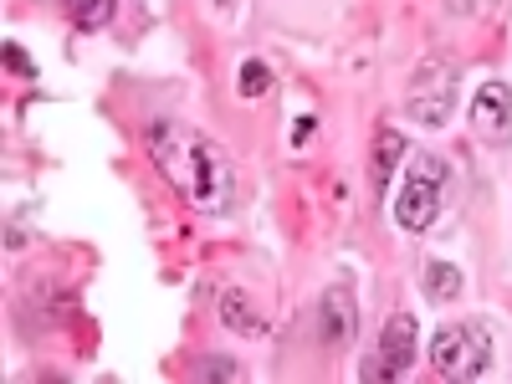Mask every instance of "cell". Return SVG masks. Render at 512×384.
<instances>
[{
  "label": "cell",
  "instance_id": "10",
  "mask_svg": "<svg viewBox=\"0 0 512 384\" xmlns=\"http://www.w3.org/2000/svg\"><path fill=\"white\" fill-rule=\"evenodd\" d=\"M67 16L77 31H103L113 21V0H67Z\"/></svg>",
  "mask_w": 512,
  "mask_h": 384
},
{
  "label": "cell",
  "instance_id": "13",
  "mask_svg": "<svg viewBox=\"0 0 512 384\" xmlns=\"http://www.w3.org/2000/svg\"><path fill=\"white\" fill-rule=\"evenodd\" d=\"M195 374H200V379H241V364H231V359H205V364H195Z\"/></svg>",
  "mask_w": 512,
  "mask_h": 384
},
{
  "label": "cell",
  "instance_id": "6",
  "mask_svg": "<svg viewBox=\"0 0 512 384\" xmlns=\"http://www.w3.org/2000/svg\"><path fill=\"white\" fill-rule=\"evenodd\" d=\"M318 338H323L333 354L354 349V338H359V303H354V292L344 282H333L318 297Z\"/></svg>",
  "mask_w": 512,
  "mask_h": 384
},
{
  "label": "cell",
  "instance_id": "5",
  "mask_svg": "<svg viewBox=\"0 0 512 384\" xmlns=\"http://www.w3.org/2000/svg\"><path fill=\"white\" fill-rule=\"evenodd\" d=\"M415 344H420L415 313H390V318H384V333H379V349H374L369 374L374 379H400L415 364Z\"/></svg>",
  "mask_w": 512,
  "mask_h": 384
},
{
  "label": "cell",
  "instance_id": "1",
  "mask_svg": "<svg viewBox=\"0 0 512 384\" xmlns=\"http://www.w3.org/2000/svg\"><path fill=\"white\" fill-rule=\"evenodd\" d=\"M149 159L154 169L169 180V190H175L190 210H200V216H226L231 200H236V164L226 159V149L200 134V128H185V123H154L149 134Z\"/></svg>",
  "mask_w": 512,
  "mask_h": 384
},
{
  "label": "cell",
  "instance_id": "14",
  "mask_svg": "<svg viewBox=\"0 0 512 384\" xmlns=\"http://www.w3.org/2000/svg\"><path fill=\"white\" fill-rule=\"evenodd\" d=\"M6 57H11V67H16V72H26V67H31V62H26V52L16 47V41H11V47H6Z\"/></svg>",
  "mask_w": 512,
  "mask_h": 384
},
{
  "label": "cell",
  "instance_id": "11",
  "mask_svg": "<svg viewBox=\"0 0 512 384\" xmlns=\"http://www.w3.org/2000/svg\"><path fill=\"white\" fill-rule=\"evenodd\" d=\"M221 318H226L231 328H246V333L262 328V323H256V318L246 313V297H241V292H226V297H221Z\"/></svg>",
  "mask_w": 512,
  "mask_h": 384
},
{
  "label": "cell",
  "instance_id": "7",
  "mask_svg": "<svg viewBox=\"0 0 512 384\" xmlns=\"http://www.w3.org/2000/svg\"><path fill=\"white\" fill-rule=\"evenodd\" d=\"M472 128L492 149L512 144V88L507 82H482V88L472 93Z\"/></svg>",
  "mask_w": 512,
  "mask_h": 384
},
{
  "label": "cell",
  "instance_id": "8",
  "mask_svg": "<svg viewBox=\"0 0 512 384\" xmlns=\"http://www.w3.org/2000/svg\"><path fill=\"white\" fill-rule=\"evenodd\" d=\"M400 159H405L400 128H395V123H379V128H374V159H369V180H374V190H390Z\"/></svg>",
  "mask_w": 512,
  "mask_h": 384
},
{
  "label": "cell",
  "instance_id": "12",
  "mask_svg": "<svg viewBox=\"0 0 512 384\" xmlns=\"http://www.w3.org/2000/svg\"><path fill=\"white\" fill-rule=\"evenodd\" d=\"M267 88H272V72L262 62H246L241 67V98H262Z\"/></svg>",
  "mask_w": 512,
  "mask_h": 384
},
{
  "label": "cell",
  "instance_id": "2",
  "mask_svg": "<svg viewBox=\"0 0 512 384\" xmlns=\"http://www.w3.org/2000/svg\"><path fill=\"white\" fill-rule=\"evenodd\" d=\"M441 200H446V164L436 154H420L410 164V175L400 180V195H395V226L420 236L431 231L436 216H441Z\"/></svg>",
  "mask_w": 512,
  "mask_h": 384
},
{
  "label": "cell",
  "instance_id": "3",
  "mask_svg": "<svg viewBox=\"0 0 512 384\" xmlns=\"http://www.w3.org/2000/svg\"><path fill=\"white\" fill-rule=\"evenodd\" d=\"M431 364L441 379H482L492 369V333L482 323H446L431 338Z\"/></svg>",
  "mask_w": 512,
  "mask_h": 384
},
{
  "label": "cell",
  "instance_id": "9",
  "mask_svg": "<svg viewBox=\"0 0 512 384\" xmlns=\"http://www.w3.org/2000/svg\"><path fill=\"white\" fill-rule=\"evenodd\" d=\"M420 292L431 297V303H451V297H461L456 262H446V256H425L420 262Z\"/></svg>",
  "mask_w": 512,
  "mask_h": 384
},
{
  "label": "cell",
  "instance_id": "15",
  "mask_svg": "<svg viewBox=\"0 0 512 384\" xmlns=\"http://www.w3.org/2000/svg\"><path fill=\"white\" fill-rule=\"evenodd\" d=\"M216 6H236V0H216Z\"/></svg>",
  "mask_w": 512,
  "mask_h": 384
},
{
  "label": "cell",
  "instance_id": "4",
  "mask_svg": "<svg viewBox=\"0 0 512 384\" xmlns=\"http://www.w3.org/2000/svg\"><path fill=\"white\" fill-rule=\"evenodd\" d=\"M451 108H456V67L441 62V57H431V62L415 72V82H410L405 113H410L420 128H441V123L451 118Z\"/></svg>",
  "mask_w": 512,
  "mask_h": 384
}]
</instances>
